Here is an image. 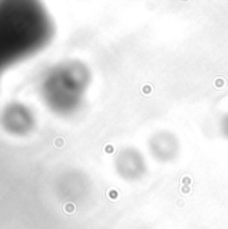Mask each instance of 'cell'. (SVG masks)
I'll list each match as a JSON object with an SVG mask.
<instances>
[{
  "label": "cell",
  "mask_w": 228,
  "mask_h": 229,
  "mask_svg": "<svg viewBox=\"0 0 228 229\" xmlns=\"http://www.w3.org/2000/svg\"><path fill=\"white\" fill-rule=\"evenodd\" d=\"M178 149V144L173 134L170 133H160L154 136L150 141V152L157 159L168 161L176 155Z\"/></svg>",
  "instance_id": "cell-2"
},
{
  "label": "cell",
  "mask_w": 228,
  "mask_h": 229,
  "mask_svg": "<svg viewBox=\"0 0 228 229\" xmlns=\"http://www.w3.org/2000/svg\"><path fill=\"white\" fill-rule=\"evenodd\" d=\"M117 170L124 178L137 180L145 171L142 155L134 149H125L117 157Z\"/></svg>",
  "instance_id": "cell-1"
}]
</instances>
